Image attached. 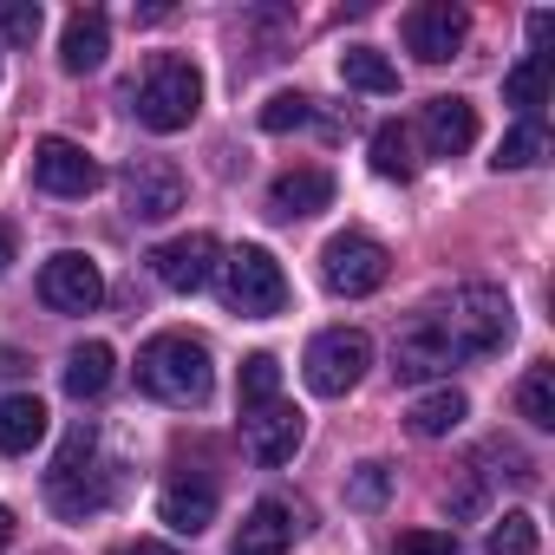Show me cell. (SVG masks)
<instances>
[{
	"instance_id": "5bb4252c",
	"label": "cell",
	"mask_w": 555,
	"mask_h": 555,
	"mask_svg": "<svg viewBox=\"0 0 555 555\" xmlns=\"http://www.w3.org/2000/svg\"><path fill=\"white\" fill-rule=\"evenodd\" d=\"M301 438H308V418L288 405V399H274V405H261V412H248L242 418V444H248V457L255 464H288L295 451H301Z\"/></svg>"
},
{
	"instance_id": "d6a6232c",
	"label": "cell",
	"mask_w": 555,
	"mask_h": 555,
	"mask_svg": "<svg viewBox=\"0 0 555 555\" xmlns=\"http://www.w3.org/2000/svg\"><path fill=\"white\" fill-rule=\"evenodd\" d=\"M392 555H457V535H444V529H405L392 542Z\"/></svg>"
},
{
	"instance_id": "e575fe53",
	"label": "cell",
	"mask_w": 555,
	"mask_h": 555,
	"mask_svg": "<svg viewBox=\"0 0 555 555\" xmlns=\"http://www.w3.org/2000/svg\"><path fill=\"white\" fill-rule=\"evenodd\" d=\"M14 255H21V235H14V222H0V274L14 268Z\"/></svg>"
},
{
	"instance_id": "4dcf8cb0",
	"label": "cell",
	"mask_w": 555,
	"mask_h": 555,
	"mask_svg": "<svg viewBox=\"0 0 555 555\" xmlns=\"http://www.w3.org/2000/svg\"><path fill=\"white\" fill-rule=\"evenodd\" d=\"M308 118H314V99H301V92H274L261 105V131H301Z\"/></svg>"
},
{
	"instance_id": "44dd1931",
	"label": "cell",
	"mask_w": 555,
	"mask_h": 555,
	"mask_svg": "<svg viewBox=\"0 0 555 555\" xmlns=\"http://www.w3.org/2000/svg\"><path fill=\"white\" fill-rule=\"evenodd\" d=\"M112 373H118V360H112L105 340H79V347L66 353V392H73L79 405H86V399H105Z\"/></svg>"
},
{
	"instance_id": "30bf717a",
	"label": "cell",
	"mask_w": 555,
	"mask_h": 555,
	"mask_svg": "<svg viewBox=\"0 0 555 555\" xmlns=\"http://www.w3.org/2000/svg\"><path fill=\"white\" fill-rule=\"evenodd\" d=\"M34 183L47 190V196H92L99 183H105V170H99V157L86 151V144H73V138H40L34 144Z\"/></svg>"
},
{
	"instance_id": "6da1fadb",
	"label": "cell",
	"mask_w": 555,
	"mask_h": 555,
	"mask_svg": "<svg viewBox=\"0 0 555 555\" xmlns=\"http://www.w3.org/2000/svg\"><path fill=\"white\" fill-rule=\"evenodd\" d=\"M112 490H118V483H112V470H105V438H99L92 418H79V425L66 431L53 470H47V503H53L66 522H86V516H99V509L112 503Z\"/></svg>"
},
{
	"instance_id": "ba28073f",
	"label": "cell",
	"mask_w": 555,
	"mask_h": 555,
	"mask_svg": "<svg viewBox=\"0 0 555 555\" xmlns=\"http://www.w3.org/2000/svg\"><path fill=\"white\" fill-rule=\"evenodd\" d=\"M183 209V170L170 157H131L125 164V216L131 222H170Z\"/></svg>"
},
{
	"instance_id": "cb8c5ba5",
	"label": "cell",
	"mask_w": 555,
	"mask_h": 555,
	"mask_svg": "<svg viewBox=\"0 0 555 555\" xmlns=\"http://www.w3.org/2000/svg\"><path fill=\"white\" fill-rule=\"evenodd\" d=\"M340 79H347L353 92H373V99H392V92H399V66H392L379 47H347V53H340Z\"/></svg>"
},
{
	"instance_id": "9c48e42d",
	"label": "cell",
	"mask_w": 555,
	"mask_h": 555,
	"mask_svg": "<svg viewBox=\"0 0 555 555\" xmlns=\"http://www.w3.org/2000/svg\"><path fill=\"white\" fill-rule=\"evenodd\" d=\"M216 235L209 229H190V235H170V242H157L151 248V274L170 288V295H196V288H209L216 282Z\"/></svg>"
},
{
	"instance_id": "7c38bea8",
	"label": "cell",
	"mask_w": 555,
	"mask_h": 555,
	"mask_svg": "<svg viewBox=\"0 0 555 555\" xmlns=\"http://www.w3.org/2000/svg\"><path fill=\"white\" fill-rule=\"evenodd\" d=\"M464 40H470V14H464V8H451V0H425V8H412V14H405V47H412L425 66L457 60V53H464Z\"/></svg>"
},
{
	"instance_id": "f1b7e54d",
	"label": "cell",
	"mask_w": 555,
	"mask_h": 555,
	"mask_svg": "<svg viewBox=\"0 0 555 555\" xmlns=\"http://www.w3.org/2000/svg\"><path fill=\"white\" fill-rule=\"evenodd\" d=\"M386 496H392V464H379V457H366V464H353L347 470V503L353 509H386Z\"/></svg>"
},
{
	"instance_id": "d6986e66",
	"label": "cell",
	"mask_w": 555,
	"mask_h": 555,
	"mask_svg": "<svg viewBox=\"0 0 555 555\" xmlns=\"http://www.w3.org/2000/svg\"><path fill=\"white\" fill-rule=\"evenodd\" d=\"M288 542H295V516H288V503L261 496V503L242 516V535H235L229 555H288Z\"/></svg>"
},
{
	"instance_id": "8fae6325",
	"label": "cell",
	"mask_w": 555,
	"mask_h": 555,
	"mask_svg": "<svg viewBox=\"0 0 555 555\" xmlns=\"http://www.w3.org/2000/svg\"><path fill=\"white\" fill-rule=\"evenodd\" d=\"M40 301L60 308V314H92V308L105 301V274H99V261L79 255V248H60V255L40 268Z\"/></svg>"
},
{
	"instance_id": "7a4b0ae2",
	"label": "cell",
	"mask_w": 555,
	"mask_h": 555,
	"mask_svg": "<svg viewBox=\"0 0 555 555\" xmlns=\"http://www.w3.org/2000/svg\"><path fill=\"white\" fill-rule=\"evenodd\" d=\"M138 392L157 399V405L196 412V405L216 392L209 347H203L196 334H157V340H144V353H138Z\"/></svg>"
},
{
	"instance_id": "1f68e13d",
	"label": "cell",
	"mask_w": 555,
	"mask_h": 555,
	"mask_svg": "<svg viewBox=\"0 0 555 555\" xmlns=\"http://www.w3.org/2000/svg\"><path fill=\"white\" fill-rule=\"evenodd\" d=\"M40 34V0H0V40L27 47Z\"/></svg>"
},
{
	"instance_id": "5b68a950",
	"label": "cell",
	"mask_w": 555,
	"mask_h": 555,
	"mask_svg": "<svg viewBox=\"0 0 555 555\" xmlns=\"http://www.w3.org/2000/svg\"><path fill=\"white\" fill-rule=\"evenodd\" d=\"M222 301L248 321H268V314H282L288 308V274L282 261H274L261 242H242L229 261H222Z\"/></svg>"
},
{
	"instance_id": "4316f807",
	"label": "cell",
	"mask_w": 555,
	"mask_h": 555,
	"mask_svg": "<svg viewBox=\"0 0 555 555\" xmlns=\"http://www.w3.org/2000/svg\"><path fill=\"white\" fill-rule=\"evenodd\" d=\"M503 99H509L522 118H535V112H542V99H548V53H529V60L503 79Z\"/></svg>"
},
{
	"instance_id": "52a82bcc",
	"label": "cell",
	"mask_w": 555,
	"mask_h": 555,
	"mask_svg": "<svg viewBox=\"0 0 555 555\" xmlns=\"http://www.w3.org/2000/svg\"><path fill=\"white\" fill-rule=\"evenodd\" d=\"M386 274H392L386 242H373V235H360V229H347V235H334V242L321 248V282H327L334 295H347V301L386 288Z\"/></svg>"
},
{
	"instance_id": "9a60e30c",
	"label": "cell",
	"mask_w": 555,
	"mask_h": 555,
	"mask_svg": "<svg viewBox=\"0 0 555 555\" xmlns=\"http://www.w3.org/2000/svg\"><path fill=\"white\" fill-rule=\"evenodd\" d=\"M334 203V170L321 164H301V170H282L268 183V216H282V222H308Z\"/></svg>"
},
{
	"instance_id": "e0dca14e",
	"label": "cell",
	"mask_w": 555,
	"mask_h": 555,
	"mask_svg": "<svg viewBox=\"0 0 555 555\" xmlns=\"http://www.w3.org/2000/svg\"><path fill=\"white\" fill-rule=\"evenodd\" d=\"M157 516L177 529V535H203L216 522V483L209 477H170L157 490Z\"/></svg>"
},
{
	"instance_id": "ffe728a7",
	"label": "cell",
	"mask_w": 555,
	"mask_h": 555,
	"mask_svg": "<svg viewBox=\"0 0 555 555\" xmlns=\"http://www.w3.org/2000/svg\"><path fill=\"white\" fill-rule=\"evenodd\" d=\"M40 438H47V405L34 392H8V399H0V451L27 457Z\"/></svg>"
},
{
	"instance_id": "603a6c76",
	"label": "cell",
	"mask_w": 555,
	"mask_h": 555,
	"mask_svg": "<svg viewBox=\"0 0 555 555\" xmlns=\"http://www.w3.org/2000/svg\"><path fill=\"white\" fill-rule=\"evenodd\" d=\"M274 399H282V360H274V353H248L242 373H235V412L248 418V412H261Z\"/></svg>"
},
{
	"instance_id": "3957f363",
	"label": "cell",
	"mask_w": 555,
	"mask_h": 555,
	"mask_svg": "<svg viewBox=\"0 0 555 555\" xmlns=\"http://www.w3.org/2000/svg\"><path fill=\"white\" fill-rule=\"evenodd\" d=\"M196 112H203V73L183 53H151V66L131 79V118L170 138V131H190Z\"/></svg>"
},
{
	"instance_id": "f546056e",
	"label": "cell",
	"mask_w": 555,
	"mask_h": 555,
	"mask_svg": "<svg viewBox=\"0 0 555 555\" xmlns=\"http://www.w3.org/2000/svg\"><path fill=\"white\" fill-rule=\"evenodd\" d=\"M542 151H548V138H542V118H522L503 144H496V170H529V164H542Z\"/></svg>"
},
{
	"instance_id": "d590c367",
	"label": "cell",
	"mask_w": 555,
	"mask_h": 555,
	"mask_svg": "<svg viewBox=\"0 0 555 555\" xmlns=\"http://www.w3.org/2000/svg\"><path fill=\"white\" fill-rule=\"evenodd\" d=\"M14 373H27V360H21V353L8 347V353H0V379H14Z\"/></svg>"
},
{
	"instance_id": "836d02e7",
	"label": "cell",
	"mask_w": 555,
	"mask_h": 555,
	"mask_svg": "<svg viewBox=\"0 0 555 555\" xmlns=\"http://www.w3.org/2000/svg\"><path fill=\"white\" fill-rule=\"evenodd\" d=\"M112 555H177L170 542H151V535H138V542H118Z\"/></svg>"
},
{
	"instance_id": "ac0fdd59",
	"label": "cell",
	"mask_w": 555,
	"mask_h": 555,
	"mask_svg": "<svg viewBox=\"0 0 555 555\" xmlns=\"http://www.w3.org/2000/svg\"><path fill=\"white\" fill-rule=\"evenodd\" d=\"M105 53H112V21H105L99 8H79V14L66 21V34H60V66H66V73H99Z\"/></svg>"
},
{
	"instance_id": "d4e9b609",
	"label": "cell",
	"mask_w": 555,
	"mask_h": 555,
	"mask_svg": "<svg viewBox=\"0 0 555 555\" xmlns=\"http://www.w3.org/2000/svg\"><path fill=\"white\" fill-rule=\"evenodd\" d=\"M373 170H379L386 183H412V177H418V157H412V131H405L399 118H386V125L373 131Z\"/></svg>"
},
{
	"instance_id": "8992f818",
	"label": "cell",
	"mask_w": 555,
	"mask_h": 555,
	"mask_svg": "<svg viewBox=\"0 0 555 555\" xmlns=\"http://www.w3.org/2000/svg\"><path fill=\"white\" fill-rule=\"evenodd\" d=\"M366 366H373V340H366L360 327H327V334H314V340H308V360H301L308 392H321V399H347V392L366 379Z\"/></svg>"
},
{
	"instance_id": "8d00e7d4",
	"label": "cell",
	"mask_w": 555,
	"mask_h": 555,
	"mask_svg": "<svg viewBox=\"0 0 555 555\" xmlns=\"http://www.w3.org/2000/svg\"><path fill=\"white\" fill-rule=\"evenodd\" d=\"M8 542H14V509L0 503V555H8Z\"/></svg>"
},
{
	"instance_id": "277c9868",
	"label": "cell",
	"mask_w": 555,
	"mask_h": 555,
	"mask_svg": "<svg viewBox=\"0 0 555 555\" xmlns=\"http://www.w3.org/2000/svg\"><path fill=\"white\" fill-rule=\"evenodd\" d=\"M438 314V327H444V340H451V353H457V366L464 360H483V353H503L509 347V334H516V314H509V295L503 288H490V282H464L444 308H431Z\"/></svg>"
},
{
	"instance_id": "7402d4cb",
	"label": "cell",
	"mask_w": 555,
	"mask_h": 555,
	"mask_svg": "<svg viewBox=\"0 0 555 555\" xmlns=\"http://www.w3.org/2000/svg\"><path fill=\"white\" fill-rule=\"evenodd\" d=\"M464 418H470V399H464L457 386H438V392L412 399V412H405L412 438H451V431H457Z\"/></svg>"
},
{
	"instance_id": "83f0119b",
	"label": "cell",
	"mask_w": 555,
	"mask_h": 555,
	"mask_svg": "<svg viewBox=\"0 0 555 555\" xmlns=\"http://www.w3.org/2000/svg\"><path fill=\"white\" fill-rule=\"evenodd\" d=\"M516 412H522L535 431H555V366H529V373H522Z\"/></svg>"
},
{
	"instance_id": "484cf974",
	"label": "cell",
	"mask_w": 555,
	"mask_h": 555,
	"mask_svg": "<svg viewBox=\"0 0 555 555\" xmlns=\"http://www.w3.org/2000/svg\"><path fill=\"white\" fill-rule=\"evenodd\" d=\"M535 548H542V529L529 509H503L483 535V555H535Z\"/></svg>"
},
{
	"instance_id": "2e32d148",
	"label": "cell",
	"mask_w": 555,
	"mask_h": 555,
	"mask_svg": "<svg viewBox=\"0 0 555 555\" xmlns=\"http://www.w3.org/2000/svg\"><path fill=\"white\" fill-rule=\"evenodd\" d=\"M418 131H425V151L431 157H464L477 144V105L470 99H431L418 112Z\"/></svg>"
},
{
	"instance_id": "4fadbf2b",
	"label": "cell",
	"mask_w": 555,
	"mask_h": 555,
	"mask_svg": "<svg viewBox=\"0 0 555 555\" xmlns=\"http://www.w3.org/2000/svg\"><path fill=\"white\" fill-rule=\"evenodd\" d=\"M392 366H399V379H438V373H451L457 366V353H451V340H444V327H438V314L431 308H418L405 327H399V340H392Z\"/></svg>"
}]
</instances>
